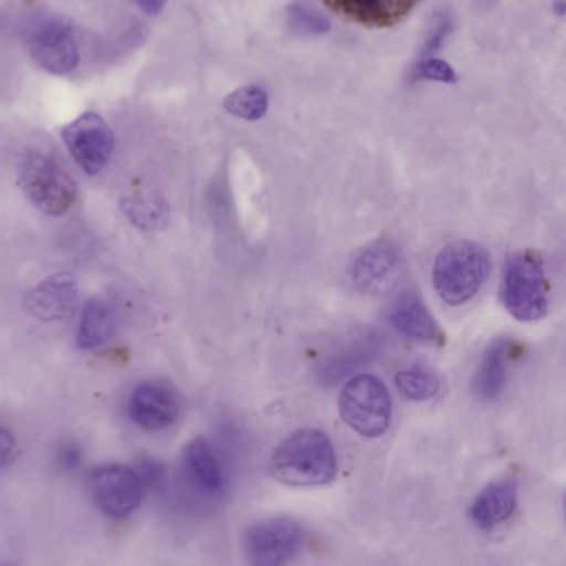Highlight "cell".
Wrapping results in <instances>:
<instances>
[{
    "mask_svg": "<svg viewBox=\"0 0 566 566\" xmlns=\"http://www.w3.org/2000/svg\"><path fill=\"white\" fill-rule=\"evenodd\" d=\"M336 472L333 442L317 429L296 430L271 453L270 473L287 486L327 485Z\"/></svg>",
    "mask_w": 566,
    "mask_h": 566,
    "instance_id": "cell-1",
    "label": "cell"
},
{
    "mask_svg": "<svg viewBox=\"0 0 566 566\" xmlns=\"http://www.w3.org/2000/svg\"><path fill=\"white\" fill-rule=\"evenodd\" d=\"M489 273V251L475 241L459 240L437 254L432 281L443 303L460 306L479 293Z\"/></svg>",
    "mask_w": 566,
    "mask_h": 566,
    "instance_id": "cell-2",
    "label": "cell"
},
{
    "mask_svg": "<svg viewBox=\"0 0 566 566\" xmlns=\"http://www.w3.org/2000/svg\"><path fill=\"white\" fill-rule=\"evenodd\" d=\"M502 303L515 319L532 323L548 311V281L542 261L532 251H520L506 261Z\"/></svg>",
    "mask_w": 566,
    "mask_h": 566,
    "instance_id": "cell-3",
    "label": "cell"
},
{
    "mask_svg": "<svg viewBox=\"0 0 566 566\" xmlns=\"http://www.w3.org/2000/svg\"><path fill=\"white\" fill-rule=\"evenodd\" d=\"M19 185L28 200L49 217H62L77 198V185L69 171L49 155L31 151L19 167Z\"/></svg>",
    "mask_w": 566,
    "mask_h": 566,
    "instance_id": "cell-4",
    "label": "cell"
},
{
    "mask_svg": "<svg viewBox=\"0 0 566 566\" xmlns=\"http://www.w3.org/2000/svg\"><path fill=\"white\" fill-rule=\"evenodd\" d=\"M339 413L346 426L359 436L367 439L384 436L392 417L386 384L370 374L353 377L340 390Z\"/></svg>",
    "mask_w": 566,
    "mask_h": 566,
    "instance_id": "cell-5",
    "label": "cell"
},
{
    "mask_svg": "<svg viewBox=\"0 0 566 566\" xmlns=\"http://www.w3.org/2000/svg\"><path fill=\"white\" fill-rule=\"evenodd\" d=\"M243 545L248 562L253 565H284L300 552L303 528L287 516L260 520L248 528Z\"/></svg>",
    "mask_w": 566,
    "mask_h": 566,
    "instance_id": "cell-6",
    "label": "cell"
},
{
    "mask_svg": "<svg viewBox=\"0 0 566 566\" xmlns=\"http://www.w3.org/2000/svg\"><path fill=\"white\" fill-rule=\"evenodd\" d=\"M403 276V256L396 244L387 240L374 241L357 251L349 264L354 287L370 296L390 293Z\"/></svg>",
    "mask_w": 566,
    "mask_h": 566,
    "instance_id": "cell-7",
    "label": "cell"
},
{
    "mask_svg": "<svg viewBox=\"0 0 566 566\" xmlns=\"http://www.w3.org/2000/svg\"><path fill=\"white\" fill-rule=\"evenodd\" d=\"M62 138L78 167L88 175L101 174L114 155V132L94 112H87L71 122L62 132Z\"/></svg>",
    "mask_w": 566,
    "mask_h": 566,
    "instance_id": "cell-8",
    "label": "cell"
},
{
    "mask_svg": "<svg viewBox=\"0 0 566 566\" xmlns=\"http://www.w3.org/2000/svg\"><path fill=\"white\" fill-rule=\"evenodd\" d=\"M94 493L98 506L107 515L124 518L140 506L144 482L135 470L125 465H107L94 476Z\"/></svg>",
    "mask_w": 566,
    "mask_h": 566,
    "instance_id": "cell-9",
    "label": "cell"
},
{
    "mask_svg": "<svg viewBox=\"0 0 566 566\" xmlns=\"http://www.w3.org/2000/svg\"><path fill=\"white\" fill-rule=\"evenodd\" d=\"M77 300L78 284L72 274H51L29 291L24 310L42 323H54L74 313Z\"/></svg>",
    "mask_w": 566,
    "mask_h": 566,
    "instance_id": "cell-10",
    "label": "cell"
},
{
    "mask_svg": "<svg viewBox=\"0 0 566 566\" xmlns=\"http://www.w3.org/2000/svg\"><path fill=\"white\" fill-rule=\"evenodd\" d=\"M35 64L54 75L71 74L78 64L74 32L62 22H49L38 29L31 41Z\"/></svg>",
    "mask_w": 566,
    "mask_h": 566,
    "instance_id": "cell-11",
    "label": "cell"
},
{
    "mask_svg": "<svg viewBox=\"0 0 566 566\" xmlns=\"http://www.w3.org/2000/svg\"><path fill=\"white\" fill-rule=\"evenodd\" d=\"M329 11L369 29L399 24L413 11L419 0H323Z\"/></svg>",
    "mask_w": 566,
    "mask_h": 566,
    "instance_id": "cell-12",
    "label": "cell"
},
{
    "mask_svg": "<svg viewBox=\"0 0 566 566\" xmlns=\"http://www.w3.org/2000/svg\"><path fill=\"white\" fill-rule=\"evenodd\" d=\"M132 420L145 430H164L177 422L180 406L177 397L157 384H142L128 403Z\"/></svg>",
    "mask_w": 566,
    "mask_h": 566,
    "instance_id": "cell-13",
    "label": "cell"
},
{
    "mask_svg": "<svg viewBox=\"0 0 566 566\" xmlns=\"http://www.w3.org/2000/svg\"><path fill=\"white\" fill-rule=\"evenodd\" d=\"M184 469L188 480L205 495H217L223 490V467L213 447L203 437H197L185 447Z\"/></svg>",
    "mask_w": 566,
    "mask_h": 566,
    "instance_id": "cell-14",
    "label": "cell"
},
{
    "mask_svg": "<svg viewBox=\"0 0 566 566\" xmlns=\"http://www.w3.org/2000/svg\"><path fill=\"white\" fill-rule=\"evenodd\" d=\"M389 321L400 334L419 343H439L443 339L436 319L430 316L423 301L417 294L406 293L394 303Z\"/></svg>",
    "mask_w": 566,
    "mask_h": 566,
    "instance_id": "cell-15",
    "label": "cell"
},
{
    "mask_svg": "<svg viewBox=\"0 0 566 566\" xmlns=\"http://www.w3.org/2000/svg\"><path fill=\"white\" fill-rule=\"evenodd\" d=\"M516 505V489L509 480L490 483L470 506V520L480 530H493L512 516Z\"/></svg>",
    "mask_w": 566,
    "mask_h": 566,
    "instance_id": "cell-16",
    "label": "cell"
},
{
    "mask_svg": "<svg viewBox=\"0 0 566 566\" xmlns=\"http://www.w3.org/2000/svg\"><path fill=\"white\" fill-rule=\"evenodd\" d=\"M510 344L499 339L490 344L483 354L482 363L473 377V390L483 400H493L502 394L509 376Z\"/></svg>",
    "mask_w": 566,
    "mask_h": 566,
    "instance_id": "cell-17",
    "label": "cell"
},
{
    "mask_svg": "<svg viewBox=\"0 0 566 566\" xmlns=\"http://www.w3.org/2000/svg\"><path fill=\"white\" fill-rule=\"evenodd\" d=\"M120 207L128 220L142 230H164L167 227L168 217H170L168 205L158 195H132V197L124 198Z\"/></svg>",
    "mask_w": 566,
    "mask_h": 566,
    "instance_id": "cell-18",
    "label": "cell"
},
{
    "mask_svg": "<svg viewBox=\"0 0 566 566\" xmlns=\"http://www.w3.org/2000/svg\"><path fill=\"white\" fill-rule=\"evenodd\" d=\"M115 321L111 307L102 301H91L85 304L78 324L77 343L82 349H94L111 339Z\"/></svg>",
    "mask_w": 566,
    "mask_h": 566,
    "instance_id": "cell-19",
    "label": "cell"
},
{
    "mask_svg": "<svg viewBox=\"0 0 566 566\" xmlns=\"http://www.w3.org/2000/svg\"><path fill=\"white\" fill-rule=\"evenodd\" d=\"M268 105H270L268 92L260 85H247V87L238 88V91L231 92L223 102L224 111L228 114L248 122L261 120L266 115Z\"/></svg>",
    "mask_w": 566,
    "mask_h": 566,
    "instance_id": "cell-20",
    "label": "cell"
},
{
    "mask_svg": "<svg viewBox=\"0 0 566 566\" xmlns=\"http://www.w3.org/2000/svg\"><path fill=\"white\" fill-rule=\"evenodd\" d=\"M396 386L407 399L422 402V400L432 399L439 392L440 380L432 370L412 366L397 373Z\"/></svg>",
    "mask_w": 566,
    "mask_h": 566,
    "instance_id": "cell-21",
    "label": "cell"
},
{
    "mask_svg": "<svg viewBox=\"0 0 566 566\" xmlns=\"http://www.w3.org/2000/svg\"><path fill=\"white\" fill-rule=\"evenodd\" d=\"M287 21L290 28L301 35H321L329 31V22L323 14L300 2L287 8Z\"/></svg>",
    "mask_w": 566,
    "mask_h": 566,
    "instance_id": "cell-22",
    "label": "cell"
},
{
    "mask_svg": "<svg viewBox=\"0 0 566 566\" xmlns=\"http://www.w3.org/2000/svg\"><path fill=\"white\" fill-rule=\"evenodd\" d=\"M416 77L443 82V84H453L457 81L453 69L447 62L439 61V59H427V61L420 62L416 69Z\"/></svg>",
    "mask_w": 566,
    "mask_h": 566,
    "instance_id": "cell-23",
    "label": "cell"
},
{
    "mask_svg": "<svg viewBox=\"0 0 566 566\" xmlns=\"http://www.w3.org/2000/svg\"><path fill=\"white\" fill-rule=\"evenodd\" d=\"M81 450H78L77 446H72V443H67V446H64V449H61V452H59V463H61L64 469H75V467L81 463Z\"/></svg>",
    "mask_w": 566,
    "mask_h": 566,
    "instance_id": "cell-24",
    "label": "cell"
},
{
    "mask_svg": "<svg viewBox=\"0 0 566 566\" xmlns=\"http://www.w3.org/2000/svg\"><path fill=\"white\" fill-rule=\"evenodd\" d=\"M12 450H14V439L11 432L0 427V470L4 469L6 463L11 459Z\"/></svg>",
    "mask_w": 566,
    "mask_h": 566,
    "instance_id": "cell-25",
    "label": "cell"
},
{
    "mask_svg": "<svg viewBox=\"0 0 566 566\" xmlns=\"http://www.w3.org/2000/svg\"><path fill=\"white\" fill-rule=\"evenodd\" d=\"M134 2L142 11L147 12V14L158 15L164 11L168 0H134Z\"/></svg>",
    "mask_w": 566,
    "mask_h": 566,
    "instance_id": "cell-26",
    "label": "cell"
}]
</instances>
